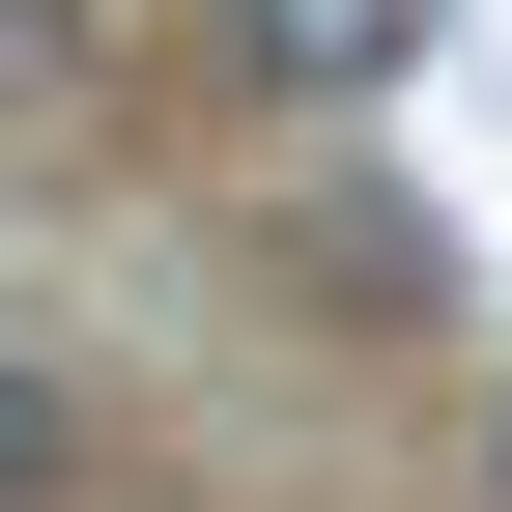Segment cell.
<instances>
[{"label": "cell", "instance_id": "1", "mask_svg": "<svg viewBox=\"0 0 512 512\" xmlns=\"http://www.w3.org/2000/svg\"><path fill=\"white\" fill-rule=\"evenodd\" d=\"M427 57V0H228V86H285V114H370Z\"/></svg>", "mask_w": 512, "mask_h": 512}, {"label": "cell", "instance_id": "2", "mask_svg": "<svg viewBox=\"0 0 512 512\" xmlns=\"http://www.w3.org/2000/svg\"><path fill=\"white\" fill-rule=\"evenodd\" d=\"M86 29H114V0H0V114H57V86H86Z\"/></svg>", "mask_w": 512, "mask_h": 512}, {"label": "cell", "instance_id": "3", "mask_svg": "<svg viewBox=\"0 0 512 512\" xmlns=\"http://www.w3.org/2000/svg\"><path fill=\"white\" fill-rule=\"evenodd\" d=\"M29 484H57V399H29V370H0V512H29Z\"/></svg>", "mask_w": 512, "mask_h": 512}]
</instances>
